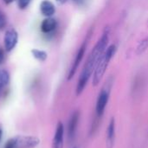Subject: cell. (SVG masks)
I'll return each instance as SVG.
<instances>
[{
	"label": "cell",
	"mask_w": 148,
	"mask_h": 148,
	"mask_svg": "<svg viewBox=\"0 0 148 148\" xmlns=\"http://www.w3.org/2000/svg\"><path fill=\"white\" fill-rule=\"evenodd\" d=\"M31 0H17V5L20 10H24L26 9L29 4L30 3Z\"/></svg>",
	"instance_id": "obj_15"
},
{
	"label": "cell",
	"mask_w": 148,
	"mask_h": 148,
	"mask_svg": "<svg viewBox=\"0 0 148 148\" xmlns=\"http://www.w3.org/2000/svg\"><path fill=\"white\" fill-rule=\"evenodd\" d=\"M57 3H66L68 0H56Z\"/></svg>",
	"instance_id": "obj_19"
},
{
	"label": "cell",
	"mask_w": 148,
	"mask_h": 148,
	"mask_svg": "<svg viewBox=\"0 0 148 148\" xmlns=\"http://www.w3.org/2000/svg\"><path fill=\"white\" fill-rule=\"evenodd\" d=\"M57 27V22L55 18L51 17H46L42 20L40 28L42 33L44 34H49L52 33Z\"/></svg>",
	"instance_id": "obj_10"
},
{
	"label": "cell",
	"mask_w": 148,
	"mask_h": 148,
	"mask_svg": "<svg viewBox=\"0 0 148 148\" xmlns=\"http://www.w3.org/2000/svg\"><path fill=\"white\" fill-rule=\"evenodd\" d=\"M79 120H80V112L75 111L70 116V119L68 123V137L70 140H73L75 136Z\"/></svg>",
	"instance_id": "obj_8"
},
{
	"label": "cell",
	"mask_w": 148,
	"mask_h": 148,
	"mask_svg": "<svg viewBox=\"0 0 148 148\" xmlns=\"http://www.w3.org/2000/svg\"><path fill=\"white\" fill-rule=\"evenodd\" d=\"M108 41H109V33L108 30H106L102 34L101 37L97 42L94 49H92L91 53L89 54L88 58L85 63V66L82 71V74L80 75V78L76 86V89H75V93L77 96L80 95L83 92L85 87L87 86L88 80L90 79L93 72L95 71L97 62L99 61L100 57L104 53V51L107 49Z\"/></svg>",
	"instance_id": "obj_1"
},
{
	"label": "cell",
	"mask_w": 148,
	"mask_h": 148,
	"mask_svg": "<svg viewBox=\"0 0 148 148\" xmlns=\"http://www.w3.org/2000/svg\"><path fill=\"white\" fill-rule=\"evenodd\" d=\"M86 47H87V42H83V44L79 49V50H78V52H77V54H76V56L75 57V60H74V62L72 63V66H71V68H70V69L69 71V75H68V80L69 81L71 80L74 77V75H75V73H76V71L78 69V67H79V65H80V63H81V62H82V58L84 56Z\"/></svg>",
	"instance_id": "obj_6"
},
{
	"label": "cell",
	"mask_w": 148,
	"mask_h": 148,
	"mask_svg": "<svg viewBox=\"0 0 148 148\" xmlns=\"http://www.w3.org/2000/svg\"><path fill=\"white\" fill-rule=\"evenodd\" d=\"M18 41V34L15 29H9L6 30L3 36V45L6 52L12 51Z\"/></svg>",
	"instance_id": "obj_5"
},
{
	"label": "cell",
	"mask_w": 148,
	"mask_h": 148,
	"mask_svg": "<svg viewBox=\"0 0 148 148\" xmlns=\"http://www.w3.org/2000/svg\"><path fill=\"white\" fill-rule=\"evenodd\" d=\"M16 0H3V2L6 3V4H10V3H12L13 2H15Z\"/></svg>",
	"instance_id": "obj_18"
},
{
	"label": "cell",
	"mask_w": 148,
	"mask_h": 148,
	"mask_svg": "<svg viewBox=\"0 0 148 148\" xmlns=\"http://www.w3.org/2000/svg\"><path fill=\"white\" fill-rule=\"evenodd\" d=\"M148 49V36H147L146 38H144L142 41H140L136 48V54L138 56L142 55L147 49Z\"/></svg>",
	"instance_id": "obj_13"
},
{
	"label": "cell",
	"mask_w": 148,
	"mask_h": 148,
	"mask_svg": "<svg viewBox=\"0 0 148 148\" xmlns=\"http://www.w3.org/2000/svg\"><path fill=\"white\" fill-rule=\"evenodd\" d=\"M116 53V46L114 44L110 45L101 55L99 61L97 62V64L95 66L94 75H93V85L95 87L98 86L101 81L102 80L106 70L109 65V62L111 59L114 57V56Z\"/></svg>",
	"instance_id": "obj_2"
},
{
	"label": "cell",
	"mask_w": 148,
	"mask_h": 148,
	"mask_svg": "<svg viewBox=\"0 0 148 148\" xmlns=\"http://www.w3.org/2000/svg\"><path fill=\"white\" fill-rule=\"evenodd\" d=\"M15 148H35L39 143V138L29 135H18L11 138Z\"/></svg>",
	"instance_id": "obj_4"
},
{
	"label": "cell",
	"mask_w": 148,
	"mask_h": 148,
	"mask_svg": "<svg viewBox=\"0 0 148 148\" xmlns=\"http://www.w3.org/2000/svg\"><path fill=\"white\" fill-rule=\"evenodd\" d=\"M40 11L42 16L46 17H51L56 12V7L50 1L43 0L40 3Z\"/></svg>",
	"instance_id": "obj_11"
},
{
	"label": "cell",
	"mask_w": 148,
	"mask_h": 148,
	"mask_svg": "<svg viewBox=\"0 0 148 148\" xmlns=\"http://www.w3.org/2000/svg\"><path fill=\"white\" fill-rule=\"evenodd\" d=\"M31 54L34 58H36L37 61H40V62H44L48 57V54L44 50H41L37 49H31Z\"/></svg>",
	"instance_id": "obj_12"
},
{
	"label": "cell",
	"mask_w": 148,
	"mask_h": 148,
	"mask_svg": "<svg viewBox=\"0 0 148 148\" xmlns=\"http://www.w3.org/2000/svg\"><path fill=\"white\" fill-rule=\"evenodd\" d=\"M106 134V147L114 148L115 140V120L114 117H112L109 121Z\"/></svg>",
	"instance_id": "obj_9"
},
{
	"label": "cell",
	"mask_w": 148,
	"mask_h": 148,
	"mask_svg": "<svg viewBox=\"0 0 148 148\" xmlns=\"http://www.w3.org/2000/svg\"><path fill=\"white\" fill-rule=\"evenodd\" d=\"M2 136H3V132H2V129L0 128V141H1V139H2Z\"/></svg>",
	"instance_id": "obj_20"
},
{
	"label": "cell",
	"mask_w": 148,
	"mask_h": 148,
	"mask_svg": "<svg viewBox=\"0 0 148 148\" xmlns=\"http://www.w3.org/2000/svg\"><path fill=\"white\" fill-rule=\"evenodd\" d=\"M77 5H82L85 3V0H73Z\"/></svg>",
	"instance_id": "obj_17"
},
{
	"label": "cell",
	"mask_w": 148,
	"mask_h": 148,
	"mask_svg": "<svg viewBox=\"0 0 148 148\" xmlns=\"http://www.w3.org/2000/svg\"><path fill=\"white\" fill-rule=\"evenodd\" d=\"M111 87L112 83L108 82L101 90L97 101H96V106H95V113L98 117H101L105 112L106 107L108 105V100H109V95H110V91H111Z\"/></svg>",
	"instance_id": "obj_3"
},
{
	"label": "cell",
	"mask_w": 148,
	"mask_h": 148,
	"mask_svg": "<svg viewBox=\"0 0 148 148\" xmlns=\"http://www.w3.org/2000/svg\"><path fill=\"white\" fill-rule=\"evenodd\" d=\"M1 52H2V50H1V49H0V53H1Z\"/></svg>",
	"instance_id": "obj_21"
},
{
	"label": "cell",
	"mask_w": 148,
	"mask_h": 148,
	"mask_svg": "<svg viewBox=\"0 0 148 148\" xmlns=\"http://www.w3.org/2000/svg\"><path fill=\"white\" fill-rule=\"evenodd\" d=\"M7 23V18L5 14L0 10V29H3Z\"/></svg>",
	"instance_id": "obj_16"
},
{
	"label": "cell",
	"mask_w": 148,
	"mask_h": 148,
	"mask_svg": "<svg viewBox=\"0 0 148 148\" xmlns=\"http://www.w3.org/2000/svg\"><path fill=\"white\" fill-rule=\"evenodd\" d=\"M74 148H76V147H74Z\"/></svg>",
	"instance_id": "obj_22"
},
{
	"label": "cell",
	"mask_w": 148,
	"mask_h": 148,
	"mask_svg": "<svg viewBox=\"0 0 148 148\" xmlns=\"http://www.w3.org/2000/svg\"><path fill=\"white\" fill-rule=\"evenodd\" d=\"M64 126L59 121L56 125V132L54 134L53 141H52V148H63L64 145Z\"/></svg>",
	"instance_id": "obj_7"
},
{
	"label": "cell",
	"mask_w": 148,
	"mask_h": 148,
	"mask_svg": "<svg viewBox=\"0 0 148 148\" xmlns=\"http://www.w3.org/2000/svg\"><path fill=\"white\" fill-rule=\"evenodd\" d=\"M10 82V75L7 70L0 69V87L6 86Z\"/></svg>",
	"instance_id": "obj_14"
}]
</instances>
